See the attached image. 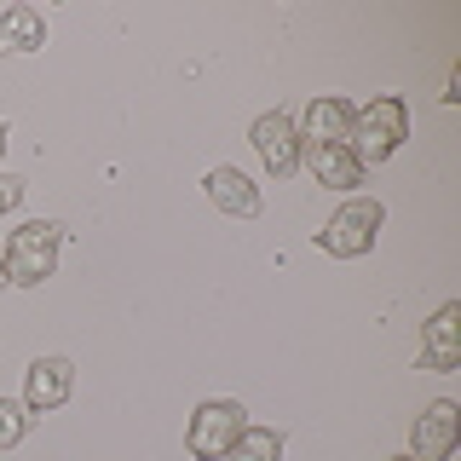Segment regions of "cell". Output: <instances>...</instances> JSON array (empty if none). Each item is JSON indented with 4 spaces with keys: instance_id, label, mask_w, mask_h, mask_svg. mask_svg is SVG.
I'll list each match as a JSON object with an SVG mask.
<instances>
[{
    "instance_id": "7c38bea8",
    "label": "cell",
    "mask_w": 461,
    "mask_h": 461,
    "mask_svg": "<svg viewBox=\"0 0 461 461\" xmlns=\"http://www.w3.org/2000/svg\"><path fill=\"white\" fill-rule=\"evenodd\" d=\"M47 47V18L35 6H6L0 12V52H35Z\"/></svg>"
},
{
    "instance_id": "ac0fdd59",
    "label": "cell",
    "mask_w": 461,
    "mask_h": 461,
    "mask_svg": "<svg viewBox=\"0 0 461 461\" xmlns=\"http://www.w3.org/2000/svg\"><path fill=\"white\" fill-rule=\"evenodd\" d=\"M393 461H415V456H393Z\"/></svg>"
},
{
    "instance_id": "8992f818",
    "label": "cell",
    "mask_w": 461,
    "mask_h": 461,
    "mask_svg": "<svg viewBox=\"0 0 461 461\" xmlns=\"http://www.w3.org/2000/svg\"><path fill=\"white\" fill-rule=\"evenodd\" d=\"M76 393V364L69 357H35L29 364V381H23V410L29 415H47L58 403H69Z\"/></svg>"
},
{
    "instance_id": "9c48e42d",
    "label": "cell",
    "mask_w": 461,
    "mask_h": 461,
    "mask_svg": "<svg viewBox=\"0 0 461 461\" xmlns=\"http://www.w3.org/2000/svg\"><path fill=\"white\" fill-rule=\"evenodd\" d=\"M421 364L427 369H456L461 364V306H456V300L432 312V323L421 335Z\"/></svg>"
},
{
    "instance_id": "52a82bcc",
    "label": "cell",
    "mask_w": 461,
    "mask_h": 461,
    "mask_svg": "<svg viewBox=\"0 0 461 461\" xmlns=\"http://www.w3.org/2000/svg\"><path fill=\"white\" fill-rule=\"evenodd\" d=\"M249 139H254V150L266 156V167L277 173V179H288V173L300 167V127L288 122L283 110H266V115L254 122V133H249Z\"/></svg>"
},
{
    "instance_id": "8fae6325",
    "label": "cell",
    "mask_w": 461,
    "mask_h": 461,
    "mask_svg": "<svg viewBox=\"0 0 461 461\" xmlns=\"http://www.w3.org/2000/svg\"><path fill=\"white\" fill-rule=\"evenodd\" d=\"M352 115H357V104H346V98H312L306 127H300V144H346Z\"/></svg>"
},
{
    "instance_id": "4fadbf2b",
    "label": "cell",
    "mask_w": 461,
    "mask_h": 461,
    "mask_svg": "<svg viewBox=\"0 0 461 461\" xmlns=\"http://www.w3.org/2000/svg\"><path fill=\"white\" fill-rule=\"evenodd\" d=\"M225 461H283V432L277 427H242Z\"/></svg>"
},
{
    "instance_id": "5bb4252c",
    "label": "cell",
    "mask_w": 461,
    "mask_h": 461,
    "mask_svg": "<svg viewBox=\"0 0 461 461\" xmlns=\"http://www.w3.org/2000/svg\"><path fill=\"white\" fill-rule=\"evenodd\" d=\"M23 432H29V410H23V398H0V450L23 444Z\"/></svg>"
},
{
    "instance_id": "5b68a950",
    "label": "cell",
    "mask_w": 461,
    "mask_h": 461,
    "mask_svg": "<svg viewBox=\"0 0 461 461\" xmlns=\"http://www.w3.org/2000/svg\"><path fill=\"white\" fill-rule=\"evenodd\" d=\"M456 438H461V410H456L450 398L427 403V415H415V432H410L415 461H450L456 456Z\"/></svg>"
},
{
    "instance_id": "6da1fadb",
    "label": "cell",
    "mask_w": 461,
    "mask_h": 461,
    "mask_svg": "<svg viewBox=\"0 0 461 461\" xmlns=\"http://www.w3.org/2000/svg\"><path fill=\"white\" fill-rule=\"evenodd\" d=\"M403 139H410V110H403L398 93H381V98H369V104L352 115L346 150L357 156V167H375V162H386Z\"/></svg>"
},
{
    "instance_id": "e0dca14e",
    "label": "cell",
    "mask_w": 461,
    "mask_h": 461,
    "mask_svg": "<svg viewBox=\"0 0 461 461\" xmlns=\"http://www.w3.org/2000/svg\"><path fill=\"white\" fill-rule=\"evenodd\" d=\"M0 150H6V122H0Z\"/></svg>"
},
{
    "instance_id": "7a4b0ae2",
    "label": "cell",
    "mask_w": 461,
    "mask_h": 461,
    "mask_svg": "<svg viewBox=\"0 0 461 461\" xmlns=\"http://www.w3.org/2000/svg\"><path fill=\"white\" fill-rule=\"evenodd\" d=\"M58 249H64V225H52V220L18 225L6 242V283H18V288L47 283L52 266H58Z\"/></svg>"
},
{
    "instance_id": "ba28073f",
    "label": "cell",
    "mask_w": 461,
    "mask_h": 461,
    "mask_svg": "<svg viewBox=\"0 0 461 461\" xmlns=\"http://www.w3.org/2000/svg\"><path fill=\"white\" fill-rule=\"evenodd\" d=\"M300 162L312 167V179L323 191H357L364 185V167H357V156L346 144H300Z\"/></svg>"
},
{
    "instance_id": "3957f363",
    "label": "cell",
    "mask_w": 461,
    "mask_h": 461,
    "mask_svg": "<svg viewBox=\"0 0 461 461\" xmlns=\"http://www.w3.org/2000/svg\"><path fill=\"white\" fill-rule=\"evenodd\" d=\"M242 427H249V410L237 398H208L196 403L191 427H185V450H191V461H225Z\"/></svg>"
},
{
    "instance_id": "30bf717a",
    "label": "cell",
    "mask_w": 461,
    "mask_h": 461,
    "mask_svg": "<svg viewBox=\"0 0 461 461\" xmlns=\"http://www.w3.org/2000/svg\"><path fill=\"white\" fill-rule=\"evenodd\" d=\"M202 191H208V202L220 213H237V220H254V213H259L254 179H249V173H237V167H213L208 179H202Z\"/></svg>"
},
{
    "instance_id": "277c9868",
    "label": "cell",
    "mask_w": 461,
    "mask_h": 461,
    "mask_svg": "<svg viewBox=\"0 0 461 461\" xmlns=\"http://www.w3.org/2000/svg\"><path fill=\"white\" fill-rule=\"evenodd\" d=\"M381 225H386V208H381L375 196H357V202H346L335 220L317 230V249L335 254V259H357V254H369V249H375Z\"/></svg>"
},
{
    "instance_id": "2e32d148",
    "label": "cell",
    "mask_w": 461,
    "mask_h": 461,
    "mask_svg": "<svg viewBox=\"0 0 461 461\" xmlns=\"http://www.w3.org/2000/svg\"><path fill=\"white\" fill-rule=\"evenodd\" d=\"M0 283H6V249H0Z\"/></svg>"
},
{
    "instance_id": "9a60e30c",
    "label": "cell",
    "mask_w": 461,
    "mask_h": 461,
    "mask_svg": "<svg viewBox=\"0 0 461 461\" xmlns=\"http://www.w3.org/2000/svg\"><path fill=\"white\" fill-rule=\"evenodd\" d=\"M23 202V179L18 173H0V213H12Z\"/></svg>"
}]
</instances>
